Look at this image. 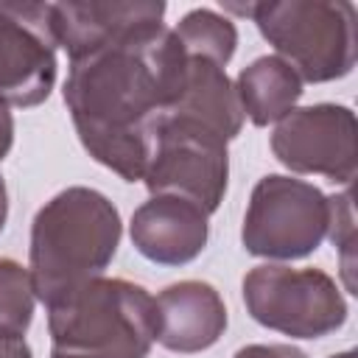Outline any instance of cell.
Here are the masks:
<instances>
[{
	"label": "cell",
	"instance_id": "obj_1",
	"mask_svg": "<svg viewBox=\"0 0 358 358\" xmlns=\"http://www.w3.org/2000/svg\"><path fill=\"white\" fill-rule=\"evenodd\" d=\"M185 78V53L165 22L70 59L64 103L87 154L126 182L145 173L157 129Z\"/></svg>",
	"mask_w": 358,
	"mask_h": 358
},
{
	"label": "cell",
	"instance_id": "obj_2",
	"mask_svg": "<svg viewBox=\"0 0 358 358\" xmlns=\"http://www.w3.org/2000/svg\"><path fill=\"white\" fill-rule=\"evenodd\" d=\"M120 213L92 187L76 185L39 207L31 224L28 271L39 302L53 305L103 277L120 246Z\"/></svg>",
	"mask_w": 358,
	"mask_h": 358
},
{
	"label": "cell",
	"instance_id": "obj_3",
	"mask_svg": "<svg viewBox=\"0 0 358 358\" xmlns=\"http://www.w3.org/2000/svg\"><path fill=\"white\" fill-rule=\"evenodd\" d=\"M50 358H145L157 341L154 296L120 277H95L48 305Z\"/></svg>",
	"mask_w": 358,
	"mask_h": 358
},
{
	"label": "cell",
	"instance_id": "obj_4",
	"mask_svg": "<svg viewBox=\"0 0 358 358\" xmlns=\"http://www.w3.org/2000/svg\"><path fill=\"white\" fill-rule=\"evenodd\" d=\"M227 8L252 17L263 39L302 81H336L355 67L358 17L347 0H277Z\"/></svg>",
	"mask_w": 358,
	"mask_h": 358
},
{
	"label": "cell",
	"instance_id": "obj_5",
	"mask_svg": "<svg viewBox=\"0 0 358 358\" xmlns=\"http://www.w3.org/2000/svg\"><path fill=\"white\" fill-rule=\"evenodd\" d=\"M241 288L249 316L291 338H322L347 322L341 288L322 268L266 263L255 266Z\"/></svg>",
	"mask_w": 358,
	"mask_h": 358
},
{
	"label": "cell",
	"instance_id": "obj_6",
	"mask_svg": "<svg viewBox=\"0 0 358 358\" xmlns=\"http://www.w3.org/2000/svg\"><path fill=\"white\" fill-rule=\"evenodd\" d=\"M327 235V196L310 182L268 173L249 196L241 241L255 257L299 260Z\"/></svg>",
	"mask_w": 358,
	"mask_h": 358
},
{
	"label": "cell",
	"instance_id": "obj_7",
	"mask_svg": "<svg viewBox=\"0 0 358 358\" xmlns=\"http://www.w3.org/2000/svg\"><path fill=\"white\" fill-rule=\"evenodd\" d=\"M143 182L151 196L185 199L210 215L221 207L229 182L227 143L190 120L165 115Z\"/></svg>",
	"mask_w": 358,
	"mask_h": 358
},
{
	"label": "cell",
	"instance_id": "obj_8",
	"mask_svg": "<svg viewBox=\"0 0 358 358\" xmlns=\"http://www.w3.org/2000/svg\"><path fill=\"white\" fill-rule=\"evenodd\" d=\"M355 112L341 103L291 109L271 131L274 157L294 173H316L338 185L355 179Z\"/></svg>",
	"mask_w": 358,
	"mask_h": 358
},
{
	"label": "cell",
	"instance_id": "obj_9",
	"mask_svg": "<svg viewBox=\"0 0 358 358\" xmlns=\"http://www.w3.org/2000/svg\"><path fill=\"white\" fill-rule=\"evenodd\" d=\"M56 84L50 3H0V101L39 106Z\"/></svg>",
	"mask_w": 358,
	"mask_h": 358
},
{
	"label": "cell",
	"instance_id": "obj_10",
	"mask_svg": "<svg viewBox=\"0 0 358 358\" xmlns=\"http://www.w3.org/2000/svg\"><path fill=\"white\" fill-rule=\"evenodd\" d=\"M210 215L193 201L176 196H151L129 224L134 249L159 266H185L196 260L210 238Z\"/></svg>",
	"mask_w": 358,
	"mask_h": 358
},
{
	"label": "cell",
	"instance_id": "obj_11",
	"mask_svg": "<svg viewBox=\"0 0 358 358\" xmlns=\"http://www.w3.org/2000/svg\"><path fill=\"white\" fill-rule=\"evenodd\" d=\"M165 17L159 0L126 3H50V28L59 48L70 59L87 56L137 28L157 25Z\"/></svg>",
	"mask_w": 358,
	"mask_h": 358
},
{
	"label": "cell",
	"instance_id": "obj_12",
	"mask_svg": "<svg viewBox=\"0 0 358 358\" xmlns=\"http://www.w3.org/2000/svg\"><path fill=\"white\" fill-rule=\"evenodd\" d=\"M157 341L171 352H201L227 330V305L204 280H182L154 296Z\"/></svg>",
	"mask_w": 358,
	"mask_h": 358
},
{
	"label": "cell",
	"instance_id": "obj_13",
	"mask_svg": "<svg viewBox=\"0 0 358 358\" xmlns=\"http://www.w3.org/2000/svg\"><path fill=\"white\" fill-rule=\"evenodd\" d=\"M171 117L190 120L224 143L235 140L243 129V109L227 70L210 59L185 56V78L176 101L168 109Z\"/></svg>",
	"mask_w": 358,
	"mask_h": 358
},
{
	"label": "cell",
	"instance_id": "obj_14",
	"mask_svg": "<svg viewBox=\"0 0 358 358\" xmlns=\"http://www.w3.org/2000/svg\"><path fill=\"white\" fill-rule=\"evenodd\" d=\"M235 92L243 117L255 126H268L296 109V101L302 98V78L280 56H260L238 73Z\"/></svg>",
	"mask_w": 358,
	"mask_h": 358
},
{
	"label": "cell",
	"instance_id": "obj_15",
	"mask_svg": "<svg viewBox=\"0 0 358 358\" xmlns=\"http://www.w3.org/2000/svg\"><path fill=\"white\" fill-rule=\"evenodd\" d=\"M173 36L182 48L185 56H199V59H210L221 67H227V62L235 53L238 45V31L235 22L213 8H193L187 11L179 25L173 28Z\"/></svg>",
	"mask_w": 358,
	"mask_h": 358
},
{
	"label": "cell",
	"instance_id": "obj_16",
	"mask_svg": "<svg viewBox=\"0 0 358 358\" xmlns=\"http://www.w3.org/2000/svg\"><path fill=\"white\" fill-rule=\"evenodd\" d=\"M34 305L36 294L31 271L11 257H0V333L22 336L31 327Z\"/></svg>",
	"mask_w": 358,
	"mask_h": 358
},
{
	"label": "cell",
	"instance_id": "obj_17",
	"mask_svg": "<svg viewBox=\"0 0 358 358\" xmlns=\"http://www.w3.org/2000/svg\"><path fill=\"white\" fill-rule=\"evenodd\" d=\"M327 238L333 241L338 257H341V274L350 294H355L352 280V257H355V215H352V193L350 187L344 193L327 196Z\"/></svg>",
	"mask_w": 358,
	"mask_h": 358
},
{
	"label": "cell",
	"instance_id": "obj_18",
	"mask_svg": "<svg viewBox=\"0 0 358 358\" xmlns=\"http://www.w3.org/2000/svg\"><path fill=\"white\" fill-rule=\"evenodd\" d=\"M232 358H308V355L291 344H246Z\"/></svg>",
	"mask_w": 358,
	"mask_h": 358
},
{
	"label": "cell",
	"instance_id": "obj_19",
	"mask_svg": "<svg viewBox=\"0 0 358 358\" xmlns=\"http://www.w3.org/2000/svg\"><path fill=\"white\" fill-rule=\"evenodd\" d=\"M11 143H14V117L8 112V103L0 101V162L11 151Z\"/></svg>",
	"mask_w": 358,
	"mask_h": 358
},
{
	"label": "cell",
	"instance_id": "obj_20",
	"mask_svg": "<svg viewBox=\"0 0 358 358\" xmlns=\"http://www.w3.org/2000/svg\"><path fill=\"white\" fill-rule=\"evenodd\" d=\"M0 358H34L31 347L22 336H3L0 333Z\"/></svg>",
	"mask_w": 358,
	"mask_h": 358
},
{
	"label": "cell",
	"instance_id": "obj_21",
	"mask_svg": "<svg viewBox=\"0 0 358 358\" xmlns=\"http://www.w3.org/2000/svg\"><path fill=\"white\" fill-rule=\"evenodd\" d=\"M6 218H8V193H6V182L0 176V232L6 227Z\"/></svg>",
	"mask_w": 358,
	"mask_h": 358
},
{
	"label": "cell",
	"instance_id": "obj_22",
	"mask_svg": "<svg viewBox=\"0 0 358 358\" xmlns=\"http://www.w3.org/2000/svg\"><path fill=\"white\" fill-rule=\"evenodd\" d=\"M330 358H355V352H352V350H344V352H336V355H330Z\"/></svg>",
	"mask_w": 358,
	"mask_h": 358
}]
</instances>
